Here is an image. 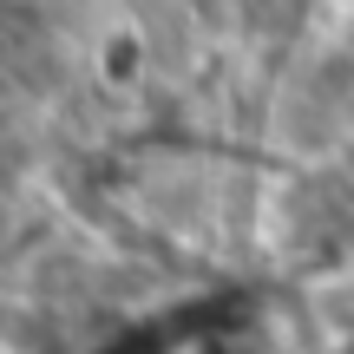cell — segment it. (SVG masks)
Returning a JSON list of instances; mask_svg holds the SVG:
<instances>
[{
  "mask_svg": "<svg viewBox=\"0 0 354 354\" xmlns=\"http://www.w3.org/2000/svg\"><path fill=\"white\" fill-rule=\"evenodd\" d=\"M138 66H145L138 33H112V46H99V73H105V86H138Z\"/></svg>",
  "mask_w": 354,
  "mask_h": 354,
  "instance_id": "6da1fadb",
  "label": "cell"
}]
</instances>
